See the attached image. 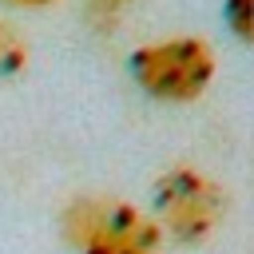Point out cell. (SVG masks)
<instances>
[{
    "mask_svg": "<svg viewBox=\"0 0 254 254\" xmlns=\"http://www.w3.org/2000/svg\"><path fill=\"white\" fill-rule=\"evenodd\" d=\"M64 238L79 254H163V230L119 198H75L64 210Z\"/></svg>",
    "mask_w": 254,
    "mask_h": 254,
    "instance_id": "6da1fadb",
    "label": "cell"
},
{
    "mask_svg": "<svg viewBox=\"0 0 254 254\" xmlns=\"http://www.w3.org/2000/svg\"><path fill=\"white\" fill-rule=\"evenodd\" d=\"M131 75L159 103H190L214 79V52L198 36L155 40L131 52Z\"/></svg>",
    "mask_w": 254,
    "mask_h": 254,
    "instance_id": "7a4b0ae2",
    "label": "cell"
},
{
    "mask_svg": "<svg viewBox=\"0 0 254 254\" xmlns=\"http://www.w3.org/2000/svg\"><path fill=\"white\" fill-rule=\"evenodd\" d=\"M155 206H159V230L167 226L179 242H202L214 234L226 210V194L214 179L190 167H175L159 175L155 183Z\"/></svg>",
    "mask_w": 254,
    "mask_h": 254,
    "instance_id": "3957f363",
    "label": "cell"
},
{
    "mask_svg": "<svg viewBox=\"0 0 254 254\" xmlns=\"http://www.w3.org/2000/svg\"><path fill=\"white\" fill-rule=\"evenodd\" d=\"M24 60H28L24 40L16 36V28H12V24H4V20H0V79H4V75H16V71L24 67Z\"/></svg>",
    "mask_w": 254,
    "mask_h": 254,
    "instance_id": "277c9868",
    "label": "cell"
},
{
    "mask_svg": "<svg viewBox=\"0 0 254 254\" xmlns=\"http://www.w3.org/2000/svg\"><path fill=\"white\" fill-rule=\"evenodd\" d=\"M226 24L238 40H250V0H226Z\"/></svg>",
    "mask_w": 254,
    "mask_h": 254,
    "instance_id": "5b68a950",
    "label": "cell"
},
{
    "mask_svg": "<svg viewBox=\"0 0 254 254\" xmlns=\"http://www.w3.org/2000/svg\"><path fill=\"white\" fill-rule=\"evenodd\" d=\"M4 4H16V8H48L52 0H4Z\"/></svg>",
    "mask_w": 254,
    "mask_h": 254,
    "instance_id": "8992f818",
    "label": "cell"
},
{
    "mask_svg": "<svg viewBox=\"0 0 254 254\" xmlns=\"http://www.w3.org/2000/svg\"><path fill=\"white\" fill-rule=\"evenodd\" d=\"M103 4H123V0H103Z\"/></svg>",
    "mask_w": 254,
    "mask_h": 254,
    "instance_id": "52a82bcc",
    "label": "cell"
}]
</instances>
